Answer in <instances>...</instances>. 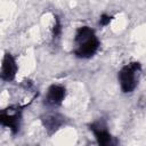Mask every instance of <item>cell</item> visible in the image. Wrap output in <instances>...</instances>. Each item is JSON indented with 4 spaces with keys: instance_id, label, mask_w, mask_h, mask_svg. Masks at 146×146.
<instances>
[{
    "instance_id": "obj_4",
    "label": "cell",
    "mask_w": 146,
    "mask_h": 146,
    "mask_svg": "<svg viewBox=\"0 0 146 146\" xmlns=\"http://www.w3.org/2000/svg\"><path fill=\"white\" fill-rule=\"evenodd\" d=\"M89 129L94 133V136H95V138L99 145L107 146V145H112L115 143L114 138L112 137V135L110 133V131L107 129L105 121L97 120V121L92 122L91 124H89Z\"/></svg>"
},
{
    "instance_id": "obj_8",
    "label": "cell",
    "mask_w": 146,
    "mask_h": 146,
    "mask_svg": "<svg viewBox=\"0 0 146 146\" xmlns=\"http://www.w3.org/2000/svg\"><path fill=\"white\" fill-rule=\"evenodd\" d=\"M62 33V24H60V21L58 17H55V25H54V29H52V38L54 39H58L59 35Z\"/></svg>"
},
{
    "instance_id": "obj_7",
    "label": "cell",
    "mask_w": 146,
    "mask_h": 146,
    "mask_svg": "<svg viewBox=\"0 0 146 146\" xmlns=\"http://www.w3.org/2000/svg\"><path fill=\"white\" fill-rule=\"evenodd\" d=\"M42 123L46 128L47 131H49V133H54L55 131H57L64 123V117L55 114V115H47L42 119Z\"/></svg>"
},
{
    "instance_id": "obj_6",
    "label": "cell",
    "mask_w": 146,
    "mask_h": 146,
    "mask_svg": "<svg viewBox=\"0 0 146 146\" xmlns=\"http://www.w3.org/2000/svg\"><path fill=\"white\" fill-rule=\"evenodd\" d=\"M17 70L18 67H17L15 57L9 52L5 54L2 59V65H1V79L7 82L13 81L16 76Z\"/></svg>"
},
{
    "instance_id": "obj_1",
    "label": "cell",
    "mask_w": 146,
    "mask_h": 146,
    "mask_svg": "<svg viewBox=\"0 0 146 146\" xmlns=\"http://www.w3.org/2000/svg\"><path fill=\"white\" fill-rule=\"evenodd\" d=\"M100 42L95 31L87 26H80L74 35V49L73 54L78 58H91L99 49Z\"/></svg>"
},
{
    "instance_id": "obj_5",
    "label": "cell",
    "mask_w": 146,
    "mask_h": 146,
    "mask_svg": "<svg viewBox=\"0 0 146 146\" xmlns=\"http://www.w3.org/2000/svg\"><path fill=\"white\" fill-rule=\"evenodd\" d=\"M65 96H66L65 87L60 84H51L47 90V95L44 97V104L47 106H52V107L59 106L65 99Z\"/></svg>"
},
{
    "instance_id": "obj_3",
    "label": "cell",
    "mask_w": 146,
    "mask_h": 146,
    "mask_svg": "<svg viewBox=\"0 0 146 146\" xmlns=\"http://www.w3.org/2000/svg\"><path fill=\"white\" fill-rule=\"evenodd\" d=\"M25 106H10L6 110H2L0 114V122L2 125L9 128L13 133H17L21 127L22 111Z\"/></svg>"
},
{
    "instance_id": "obj_9",
    "label": "cell",
    "mask_w": 146,
    "mask_h": 146,
    "mask_svg": "<svg viewBox=\"0 0 146 146\" xmlns=\"http://www.w3.org/2000/svg\"><path fill=\"white\" fill-rule=\"evenodd\" d=\"M112 19H113V16L107 15V14H102L99 17V25L100 26H107Z\"/></svg>"
},
{
    "instance_id": "obj_2",
    "label": "cell",
    "mask_w": 146,
    "mask_h": 146,
    "mask_svg": "<svg viewBox=\"0 0 146 146\" xmlns=\"http://www.w3.org/2000/svg\"><path fill=\"white\" fill-rule=\"evenodd\" d=\"M141 72V65L138 62H130L122 66L117 73V80L122 92L131 94L137 88L139 76Z\"/></svg>"
}]
</instances>
